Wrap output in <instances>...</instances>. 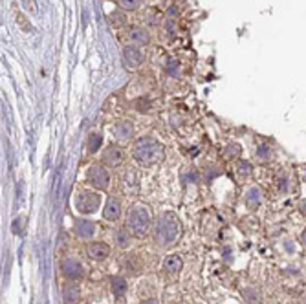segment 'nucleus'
Listing matches in <instances>:
<instances>
[{
  "mask_svg": "<svg viewBox=\"0 0 306 304\" xmlns=\"http://www.w3.org/2000/svg\"><path fill=\"white\" fill-rule=\"evenodd\" d=\"M86 183L92 187V189H96L97 192L106 191V189H108V185H110L108 170H106L103 165H99V163H94V165H90V169L86 170Z\"/></svg>",
  "mask_w": 306,
  "mask_h": 304,
  "instance_id": "20e7f679",
  "label": "nucleus"
},
{
  "mask_svg": "<svg viewBox=\"0 0 306 304\" xmlns=\"http://www.w3.org/2000/svg\"><path fill=\"white\" fill-rule=\"evenodd\" d=\"M260 202H263V191L258 187H251L248 194H246V205L249 209H257L260 205Z\"/></svg>",
  "mask_w": 306,
  "mask_h": 304,
  "instance_id": "a211bd4d",
  "label": "nucleus"
},
{
  "mask_svg": "<svg viewBox=\"0 0 306 304\" xmlns=\"http://www.w3.org/2000/svg\"><path fill=\"white\" fill-rule=\"evenodd\" d=\"M132 158L140 167H156L165 160V148L158 139L150 138V136H143L138 138L132 145Z\"/></svg>",
  "mask_w": 306,
  "mask_h": 304,
  "instance_id": "f257e3e1",
  "label": "nucleus"
},
{
  "mask_svg": "<svg viewBox=\"0 0 306 304\" xmlns=\"http://www.w3.org/2000/svg\"><path fill=\"white\" fill-rule=\"evenodd\" d=\"M235 170H236V176L242 180V178H248L249 174H251V170H253V167H251V163H249V161L238 160V163H236Z\"/></svg>",
  "mask_w": 306,
  "mask_h": 304,
  "instance_id": "4be33fe9",
  "label": "nucleus"
},
{
  "mask_svg": "<svg viewBox=\"0 0 306 304\" xmlns=\"http://www.w3.org/2000/svg\"><path fill=\"white\" fill-rule=\"evenodd\" d=\"M277 185H279V191L280 192H286L290 189V182H288V178H286L285 174L279 178V182H277Z\"/></svg>",
  "mask_w": 306,
  "mask_h": 304,
  "instance_id": "a878e982",
  "label": "nucleus"
},
{
  "mask_svg": "<svg viewBox=\"0 0 306 304\" xmlns=\"http://www.w3.org/2000/svg\"><path fill=\"white\" fill-rule=\"evenodd\" d=\"M116 4L119 6L121 11H134L140 8V0H116Z\"/></svg>",
  "mask_w": 306,
  "mask_h": 304,
  "instance_id": "5701e85b",
  "label": "nucleus"
},
{
  "mask_svg": "<svg viewBox=\"0 0 306 304\" xmlns=\"http://www.w3.org/2000/svg\"><path fill=\"white\" fill-rule=\"evenodd\" d=\"M86 253L94 260H105L110 255V246L105 242H90L86 248Z\"/></svg>",
  "mask_w": 306,
  "mask_h": 304,
  "instance_id": "4468645a",
  "label": "nucleus"
},
{
  "mask_svg": "<svg viewBox=\"0 0 306 304\" xmlns=\"http://www.w3.org/2000/svg\"><path fill=\"white\" fill-rule=\"evenodd\" d=\"M96 224L94 222H90V220H83V218H77V220L74 222V231H75V235L79 236V238H83V240H88V238H92L94 235H96Z\"/></svg>",
  "mask_w": 306,
  "mask_h": 304,
  "instance_id": "1a4fd4ad",
  "label": "nucleus"
},
{
  "mask_svg": "<svg viewBox=\"0 0 306 304\" xmlns=\"http://www.w3.org/2000/svg\"><path fill=\"white\" fill-rule=\"evenodd\" d=\"M244 297H248L249 302H260V293H257V291L253 290H246Z\"/></svg>",
  "mask_w": 306,
  "mask_h": 304,
  "instance_id": "393cba45",
  "label": "nucleus"
},
{
  "mask_svg": "<svg viewBox=\"0 0 306 304\" xmlns=\"http://www.w3.org/2000/svg\"><path fill=\"white\" fill-rule=\"evenodd\" d=\"M114 136L118 141H128L134 138V125L128 119H121L114 125Z\"/></svg>",
  "mask_w": 306,
  "mask_h": 304,
  "instance_id": "9b49d317",
  "label": "nucleus"
},
{
  "mask_svg": "<svg viewBox=\"0 0 306 304\" xmlns=\"http://www.w3.org/2000/svg\"><path fill=\"white\" fill-rule=\"evenodd\" d=\"M123 59H125V64L130 70H138L145 62V53L134 44H127L123 48Z\"/></svg>",
  "mask_w": 306,
  "mask_h": 304,
  "instance_id": "6e6552de",
  "label": "nucleus"
},
{
  "mask_svg": "<svg viewBox=\"0 0 306 304\" xmlns=\"http://www.w3.org/2000/svg\"><path fill=\"white\" fill-rule=\"evenodd\" d=\"M152 227V211L147 204H134L128 211L127 216V229L132 236L141 238L149 233V229Z\"/></svg>",
  "mask_w": 306,
  "mask_h": 304,
  "instance_id": "7ed1b4c3",
  "label": "nucleus"
},
{
  "mask_svg": "<svg viewBox=\"0 0 306 304\" xmlns=\"http://www.w3.org/2000/svg\"><path fill=\"white\" fill-rule=\"evenodd\" d=\"M152 238L160 248H171L182 236V222L172 211H165L156 218Z\"/></svg>",
  "mask_w": 306,
  "mask_h": 304,
  "instance_id": "f03ea898",
  "label": "nucleus"
},
{
  "mask_svg": "<svg viewBox=\"0 0 306 304\" xmlns=\"http://www.w3.org/2000/svg\"><path fill=\"white\" fill-rule=\"evenodd\" d=\"M77 211L83 214H94L101 207V194L97 191H81L75 198Z\"/></svg>",
  "mask_w": 306,
  "mask_h": 304,
  "instance_id": "39448f33",
  "label": "nucleus"
},
{
  "mask_svg": "<svg viewBox=\"0 0 306 304\" xmlns=\"http://www.w3.org/2000/svg\"><path fill=\"white\" fill-rule=\"evenodd\" d=\"M270 152H271V148L268 147V145H263V147L258 148V152H257V154H258V156H260V158H270V156H271Z\"/></svg>",
  "mask_w": 306,
  "mask_h": 304,
  "instance_id": "bb28decb",
  "label": "nucleus"
},
{
  "mask_svg": "<svg viewBox=\"0 0 306 304\" xmlns=\"http://www.w3.org/2000/svg\"><path fill=\"white\" fill-rule=\"evenodd\" d=\"M128 40H130L134 46H147V44L150 42V33L145 28L141 26H132L130 30H128Z\"/></svg>",
  "mask_w": 306,
  "mask_h": 304,
  "instance_id": "f8f14e48",
  "label": "nucleus"
},
{
  "mask_svg": "<svg viewBox=\"0 0 306 304\" xmlns=\"http://www.w3.org/2000/svg\"><path fill=\"white\" fill-rule=\"evenodd\" d=\"M101 145H103V136H101L99 132H92V134L86 138V150H88V154H96V152L101 148Z\"/></svg>",
  "mask_w": 306,
  "mask_h": 304,
  "instance_id": "aec40b11",
  "label": "nucleus"
},
{
  "mask_svg": "<svg viewBox=\"0 0 306 304\" xmlns=\"http://www.w3.org/2000/svg\"><path fill=\"white\" fill-rule=\"evenodd\" d=\"M110 290H112V293H114L116 299H121V297L127 293L128 284L123 277H112L110 278Z\"/></svg>",
  "mask_w": 306,
  "mask_h": 304,
  "instance_id": "f3484780",
  "label": "nucleus"
},
{
  "mask_svg": "<svg viewBox=\"0 0 306 304\" xmlns=\"http://www.w3.org/2000/svg\"><path fill=\"white\" fill-rule=\"evenodd\" d=\"M123 161H125V150L119 145H108L101 156V163L103 167H110V169H116V167H121Z\"/></svg>",
  "mask_w": 306,
  "mask_h": 304,
  "instance_id": "423d86ee",
  "label": "nucleus"
},
{
  "mask_svg": "<svg viewBox=\"0 0 306 304\" xmlns=\"http://www.w3.org/2000/svg\"><path fill=\"white\" fill-rule=\"evenodd\" d=\"M241 152H242V147L238 143H229L228 147L224 148V158L228 161H235L241 158Z\"/></svg>",
  "mask_w": 306,
  "mask_h": 304,
  "instance_id": "412c9836",
  "label": "nucleus"
},
{
  "mask_svg": "<svg viewBox=\"0 0 306 304\" xmlns=\"http://www.w3.org/2000/svg\"><path fill=\"white\" fill-rule=\"evenodd\" d=\"M182 268H184V262H182V258H180L178 255H169L163 260V270H165L167 275H178L180 271H182Z\"/></svg>",
  "mask_w": 306,
  "mask_h": 304,
  "instance_id": "dca6fc26",
  "label": "nucleus"
},
{
  "mask_svg": "<svg viewBox=\"0 0 306 304\" xmlns=\"http://www.w3.org/2000/svg\"><path fill=\"white\" fill-rule=\"evenodd\" d=\"M79 300H81V288H79V284H75L74 280L66 283L64 288H62V302L77 304Z\"/></svg>",
  "mask_w": 306,
  "mask_h": 304,
  "instance_id": "2eb2a0df",
  "label": "nucleus"
},
{
  "mask_svg": "<svg viewBox=\"0 0 306 304\" xmlns=\"http://www.w3.org/2000/svg\"><path fill=\"white\" fill-rule=\"evenodd\" d=\"M61 271L68 280H79L84 277V266L74 256H66L61 262Z\"/></svg>",
  "mask_w": 306,
  "mask_h": 304,
  "instance_id": "0eeeda50",
  "label": "nucleus"
},
{
  "mask_svg": "<svg viewBox=\"0 0 306 304\" xmlns=\"http://www.w3.org/2000/svg\"><path fill=\"white\" fill-rule=\"evenodd\" d=\"M140 304H160V300L156 299V297H149V299H145V300H141Z\"/></svg>",
  "mask_w": 306,
  "mask_h": 304,
  "instance_id": "cd10ccee",
  "label": "nucleus"
},
{
  "mask_svg": "<svg viewBox=\"0 0 306 304\" xmlns=\"http://www.w3.org/2000/svg\"><path fill=\"white\" fill-rule=\"evenodd\" d=\"M116 244H118L119 249H127L130 248L132 244V235L128 233L127 227H121V229L116 231Z\"/></svg>",
  "mask_w": 306,
  "mask_h": 304,
  "instance_id": "6ab92c4d",
  "label": "nucleus"
},
{
  "mask_svg": "<svg viewBox=\"0 0 306 304\" xmlns=\"http://www.w3.org/2000/svg\"><path fill=\"white\" fill-rule=\"evenodd\" d=\"M143 258L140 256V253H128L123 258V268L125 271H128L130 275H140L143 271Z\"/></svg>",
  "mask_w": 306,
  "mask_h": 304,
  "instance_id": "9d476101",
  "label": "nucleus"
},
{
  "mask_svg": "<svg viewBox=\"0 0 306 304\" xmlns=\"http://www.w3.org/2000/svg\"><path fill=\"white\" fill-rule=\"evenodd\" d=\"M103 218L108 222H116L121 218V204H119L118 198L110 196L105 204V209H103Z\"/></svg>",
  "mask_w": 306,
  "mask_h": 304,
  "instance_id": "ddd939ff",
  "label": "nucleus"
},
{
  "mask_svg": "<svg viewBox=\"0 0 306 304\" xmlns=\"http://www.w3.org/2000/svg\"><path fill=\"white\" fill-rule=\"evenodd\" d=\"M125 22H127V15L123 13L121 9H119V11H112V13H110V24H112V26H123Z\"/></svg>",
  "mask_w": 306,
  "mask_h": 304,
  "instance_id": "b1692460",
  "label": "nucleus"
}]
</instances>
